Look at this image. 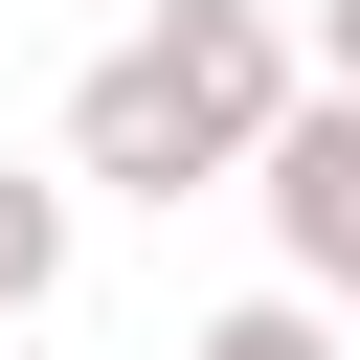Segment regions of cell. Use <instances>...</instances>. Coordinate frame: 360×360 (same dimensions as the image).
I'll use <instances>...</instances> for the list:
<instances>
[{
  "label": "cell",
  "mask_w": 360,
  "mask_h": 360,
  "mask_svg": "<svg viewBox=\"0 0 360 360\" xmlns=\"http://www.w3.org/2000/svg\"><path fill=\"white\" fill-rule=\"evenodd\" d=\"M292 90H315V22H270V0H158V22L90 45V90H68V180H112V202H202V180H248V158L292 135Z\"/></svg>",
  "instance_id": "obj_1"
},
{
  "label": "cell",
  "mask_w": 360,
  "mask_h": 360,
  "mask_svg": "<svg viewBox=\"0 0 360 360\" xmlns=\"http://www.w3.org/2000/svg\"><path fill=\"white\" fill-rule=\"evenodd\" d=\"M248 202H270L292 292H315V315H360V90H292V135L248 158Z\"/></svg>",
  "instance_id": "obj_2"
},
{
  "label": "cell",
  "mask_w": 360,
  "mask_h": 360,
  "mask_svg": "<svg viewBox=\"0 0 360 360\" xmlns=\"http://www.w3.org/2000/svg\"><path fill=\"white\" fill-rule=\"evenodd\" d=\"M45 292H68V180H22V158H0V338H22Z\"/></svg>",
  "instance_id": "obj_3"
},
{
  "label": "cell",
  "mask_w": 360,
  "mask_h": 360,
  "mask_svg": "<svg viewBox=\"0 0 360 360\" xmlns=\"http://www.w3.org/2000/svg\"><path fill=\"white\" fill-rule=\"evenodd\" d=\"M180 360H338V338H315V292H248V315H202Z\"/></svg>",
  "instance_id": "obj_4"
},
{
  "label": "cell",
  "mask_w": 360,
  "mask_h": 360,
  "mask_svg": "<svg viewBox=\"0 0 360 360\" xmlns=\"http://www.w3.org/2000/svg\"><path fill=\"white\" fill-rule=\"evenodd\" d=\"M315 90H360V0H315Z\"/></svg>",
  "instance_id": "obj_5"
}]
</instances>
